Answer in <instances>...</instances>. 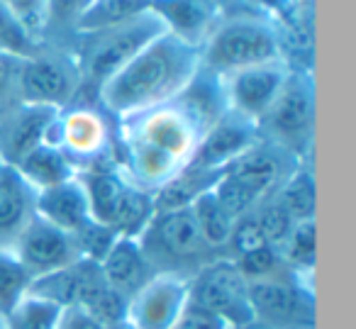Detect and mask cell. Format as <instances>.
<instances>
[{"instance_id":"obj_1","label":"cell","mask_w":356,"mask_h":329,"mask_svg":"<svg viewBox=\"0 0 356 329\" xmlns=\"http://www.w3.org/2000/svg\"><path fill=\"white\" fill-rule=\"evenodd\" d=\"M198 71L200 47L163 32L100 86V105L120 120L137 118L173 103Z\"/></svg>"},{"instance_id":"obj_2","label":"cell","mask_w":356,"mask_h":329,"mask_svg":"<svg viewBox=\"0 0 356 329\" xmlns=\"http://www.w3.org/2000/svg\"><path fill=\"white\" fill-rule=\"evenodd\" d=\"M273 61H281L276 25L252 13L220 20L200 47V66L218 76Z\"/></svg>"},{"instance_id":"obj_3","label":"cell","mask_w":356,"mask_h":329,"mask_svg":"<svg viewBox=\"0 0 356 329\" xmlns=\"http://www.w3.org/2000/svg\"><path fill=\"white\" fill-rule=\"evenodd\" d=\"M315 125V88L310 71H288L271 108L257 122L259 137L300 159L310 152Z\"/></svg>"},{"instance_id":"obj_4","label":"cell","mask_w":356,"mask_h":329,"mask_svg":"<svg viewBox=\"0 0 356 329\" xmlns=\"http://www.w3.org/2000/svg\"><path fill=\"white\" fill-rule=\"evenodd\" d=\"M278 154L281 149H276L273 144L259 142L249 152H244L237 161L229 163L218 178L213 193L234 220L254 212L268 193L281 186L283 166Z\"/></svg>"},{"instance_id":"obj_5","label":"cell","mask_w":356,"mask_h":329,"mask_svg":"<svg viewBox=\"0 0 356 329\" xmlns=\"http://www.w3.org/2000/svg\"><path fill=\"white\" fill-rule=\"evenodd\" d=\"M166 27L152 10L122 22V25L108 27L88 35V47L81 51V74L83 81L100 88L110 81L122 66H127L149 42L163 35Z\"/></svg>"},{"instance_id":"obj_6","label":"cell","mask_w":356,"mask_h":329,"mask_svg":"<svg viewBox=\"0 0 356 329\" xmlns=\"http://www.w3.org/2000/svg\"><path fill=\"white\" fill-rule=\"evenodd\" d=\"M188 300L229 329H247L257 322L249 300V280L232 259L210 261L188 275Z\"/></svg>"},{"instance_id":"obj_7","label":"cell","mask_w":356,"mask_h":329,"mask_svg":"<svg viewBox=\"0 0 356 329\" xmlns=\"http://www.w3.org/2000/svg\"><path fill=\"white\" fill-rule=\"evenodd\" d=\"M122 134L161 149L163 154L176 159L181 166L188 163L200 137H203L198 125L176 103L161 105V108H154L149 113L137 115V118L122 120Z\"/></svg>"},{"instance_id":"obj_8","label":"cell","mask_w":356,"mask_h":329,"mask_svg":"<svg viewBox=\"0 0 356 329\" xmlns=\"http://www.w3.org/2000/svg\"><path fill=\"white\" fill-rule=\"evenodd\" d=\"M186 305L188 275L159 271L127 300L124 322L129 329H171Z\"/></svg>"},{"instance_id":"obj_9","label":"cell","mask_w":356,"mask_h":329,"mask_svg":"<svg viewBox=\"0 0 356 329\" xmlns=\"http://www.w3.org/2000/svg\"><path fill=\"white\" fill-rule=\"evenodd\" d=\"M13 251H15L22 268L30 273L32 283L83 259L79 251V244H76V239L69 232L49 225V222L37 215L32 217L30 225L17 236Z\"/></svg>"},{"instance_id":"obj_10","label":"cell","mask_w":356,"mask_h":329,"mask_svg":"<svg viewBox=\"0 0 356 329\" xmlns=\"http://www.w3.org/2000/svg\"><path fill=\"white\" fill-rule=\"evenodd\" d=\"M249 300L257 322L271 327H300L312 324V288L296 278V283L278 278V273L268 278L249 280Z\"/></svg>"},{"instance_id":"obj_11","label":"cell","mask_w":356,"mask_h":329,"mask_svg":"<svg viewBox=\"0 0 356 329\" xmlns=\"http://www.w3.org/2000/svg\"><path fill=\"white\" fill-rule=\"evenodd\" d=\"M49 144L59 147L74 163H86V168L103 161L110 147V129L103 113L93 108L61 110L49 134ZM79 168V166H76Z\"/></svg>"},{"instance_id":"obj_12","label":"cell","mask_w":356,"mask_h":329,"mask_svg":"<svg viewBox=\"0 0 356 329\" xmlns=\"http://www.w3.org/2000/svg\"><path fill=\"white\" fill-rule=\"evenodd\" d=\"M144 254L149 264L154 261H193L208 249V244L200 236V230L195 225V217L191 207L184 210H163L154 212L152 222L139 236Z\"/></svg>"},{"instance_id":"obj_13","label":"cell","mask_w":356,"mask_h":329,"mask_svg":"<svg viewBox=\"0 0 356 329\" xmlns=\"http://www.w3.org/2000/svg\"><path fill=\"white\" fill-rule=\"evenodd\" d=\"M286 76L288 69L283 66V61L252 66V69H242L229 76H222L227 110L257 125L264 118V113L271 108Z\"/></svg>"},{"instance_id":"obj_14","label":"cell","mask_w":356,"mask_h":329,"mask_svg":"<svg viewBox=\"0 0 356 329\" xmlns=\"http://www.w3.org/2000/svg\"><path fill=\"white\" fill-rule=\"evenodd\" d=\"M259 142L261 137H259L257 125L227 110L218 122L203 132L186 166L198 168V171H225L229 163L237 161L244 152H249Z\"/></svg>"},{"instance_id":"obj_15","label":"cell","mask_w":356,"mask_h":329,"mask_svg":"<svg viewBox=\"0 0 356 329\" xmlns=\"http://www.w3.org/2000/svg\"><path fill=\"white\" fill-rule=\"evenodd\" d=\"M76 88H79V76L69 61L40 54L25 59L20 74L22 103L64 110V105H69L76 95Z\"/></svg>"},{"instance_id":"obj_16","label":"cell","mask_w":356,"mask_h":329,"mask_svg":"<svg viewBox=\"0 0 356 329\" xmlns=\"http://www.w3.org/2000/svg\"><path fill=\"white\" fill-rule=\"evenodd\" d=\"M59 108L22 103L15 113L0 122V161L15 166L35 147L49 142L51 127L59 118Z\"/></svg>"},{"instance_id":"obj_17","label":"cell","mask_w":356,"mask_h":329,"mask_svg":"<svg viewBox=\"0 0 356 329\" xmlns=\"http://www.w3.org/2000/svg\"><path fill=\"white\" fill-rule=\"evenodd\" d=\"M149 10L163 22L168 35L193 47H203L222 20V10L215 0H152Z\"/></svg>"},{"instance_id":"obj_18","label":"cell","mask_w":356,"mask_h":329,"mask_svg":"<svg viewBox=\"0 0 356 329\" xmlns=\"http://www.w3.org/2000/svg\"><path fill=\"white\" fill-rule=\"evenodd\" d=\"M37 191L15 166L0 161V249H13L35 210Z\"/></svg>"},{"instance_id":"obj_19","label":"cell","mask_w":356,"mask_h":329,"mask_svg":"<svg viewBox=\"0 0 356 329\" xmlns=\"http://www.w3.org/2000/svg\"><path fill=\"white\" fill-rule=\"evenodd\" d=\"M98 266L110 288L122 295L124 300L132 298L154 275V266L149 264L142 244L132 236H118Z\"/></svg>"},{"instance_id":"obj_20","label":"cell","mask_w":356,"mask_h":329,"mask_svg":"<svg viewBox=\"0 0 356 329\" xmlns=\"http://www.w3.org/2000/svg\"><path fill=\"white\" fill-rule=\"evenodd\" d=\"M35 210L37 217L69 232L71 236L79 234L93 220L88 207V195H86V188L79 176L37 193Z\"/></svg>"},{"instance_id":"obj_21","label":"cell","mask_w":356,"mask_h":329,"mask_svg":"<svg viewBox=\"0 0 356 329\" xmlns=\"http://www.w3.org/2000/svg\"><path fill=\"white\" fill-rule=\"evenodd\" d=\"M15 168L37 193L79 176V168L69 161V157L49 142L40 144L30 154H25L15 163Z\"/></svg>"},{"instance_id":"obj_22","label":"cell","mask_w":356,"mask_h":329,"mask_svg":"<svg viewBox=\"0 0 356 329\" xmlns=\"http://www.w3.org/2000/svg\"><path fill=\"white\" fill-rule=\"evenodd\" d=\"M222 171H198V168L184 166L171 181H166L154 193V210H184L191 207L203 193L213 191Z\"/></svg>"},{"instance_id":"obj_23","label":"cell","mask_w":356,"mask_h":329,"mask_svg":"<svg viewBox=\"0 0 356 329\" xmlns=\"http://www.w3.org/2000/svg\"><path fill=\"white\" fill-rule=\"evenodd\" d=\"M276 202L293 222L315 220V178L310 166H298L281 181Z\"/></svg>"},{"instance_id":"obj_24","label":"cell","mask_w":356,"mask_h":329,"mask_svg":"<svg viewBox=\"0 0 356 329\" xmlns=\"http://www.w3.org/2000/svg\"><path fill=\"white\" fill-rule=\"evenodd\" d=\"M278 256L288 268H293L298 280L305 278V283H310L315 271V220L296 222L278 246Z\"/></svg>"},{"instance_id":"obj_25","label":"cell","mask_w":356,"mask_h":329,"mask_svg":"<svg viewBox=\"0 0 356 329\" xmlns=\"http://www.w3.org/2000/svg\"><path fill=\"white\" fill-rule=\"evenodd\" d=\"M149 6L152 0H93V6L79 17L76 25L83 35H93L142 15L149 10Z\"/></svg>"},{"instance_id":"obj_26","label":"cell","mask_w":356,"mask_h":329,"mask_svg":"<svg viewBox=\"0 0 356 329\" xmlns=\"http://www.w3.org/2000/svg\"><path fill=\"white\" fill-rule=\"evenodd\" d=\"M191 212L195 217V225L200 230V236L208 244V249H218V246H227L229 234H232L234 217L220 205L213 191L203 193L198 200L191 205Z\"/></svg>"},{"instance_id":"obj_27","label":"cell","mask_w":356,"mask_h":329,"mask_svg":"<svg viewBox=\"0 0 356 329\" xmlns=\"http://www.w3.org/2000/svg\"><path fill=\"white\" fill-rule=\"evenodd\" d=\"M3 319L6 329H59L61 307L51 300L27 293Z\"/></svg>"},{"instance_id":"obj_28","label":"cell","mask_w":356,"mask_h":329,"mask_svg":"<svg viewBox=\"0 0 356 329\" xmlns=\"http://www.w3.org/2000/svg\"><path fill=\"white\" fill-rule=\"evenodd\" d=\"M32 288V278L13 249H0V314L6 317Z\"/></svg>"},{"instance_id":"obj_29","label":"cell","mask_w":356,"mask_h":329,"mask_svg":"<svg viewBox=\"0 0 356 329\" xmlns=\"http://www.w3.org/2000/svg\"><path fill=\"white\" fill-rule=\"evenodd\" d=\"M0 51L17 59H32L37 54V40L27 35L25 27L3 3H0Z\"/></svg>"},{"instance_id":"obj_30","label":"cell","mask_w":356,"mask_h":329,"mask_svg":"<svg viewBox=\"0 0 356 329\" xmlns=\"http://www.w3.org/2000/svg\"><path fill=\"white\" fill-rule=\"evenodd\" d=\"M30 37H40L49 25V0H0Z\"/></svg>"},{"instance_id":"obj_31","label":"cell","mask_w":356,"mask_h":329,"mask_svg":"<svg viewBox=\"0 0 356 329\" xmlns=\"http://www.w3.org/2000/svg\"><path fill=\"white\" fill-rule=\"evenodd\" d=\"M227 246H232V251L237 256H244V254H252V251H259V249H266L271 246L264 236L261 227H259L257 217L249 212V215L239 217L232 227V234H229V241Z\"/></svg>"},{"instance_id":"obj_32","label":"cell","mask_w":356,"mask_h":329,"mask_svg":"<svg viewBox=\"0 0 356 329\" xmlns=\"http://www.w3.org/2000/svg\"><path fill=\"white\" fill-rule=\"evenodd\" d=\"M252 215L257 217V222H259V227H261L264 236H266V241L276 251H278V246L283 244V239L288 236L291 227L296 225V222H293L291 217L286 215V210H283V207L278 205L276 200H271L268 205H264L261 210L252 212Z\"/></svg>"},{"instance_id":"obj_33","label":"cell","mask_w":356,"mask_h":329,"mask_svg":"<svg viewBox=\"0 0 356 329\" xmlns=\"http://www.w3.org/2000/svg\"><path fill=\"white\" fill-rule=\"evenodd\" d=\"M237 264V268L242 271V275L247 280H259V278H268V275L278 273V264H281V256L273 246L266 249L252 251V254H244L232 259Z\"/></svg>"},{"instance_id":"obj_34","label":"cell","mask_w":356,"mask_h":329,"mask_svg":"<svg viewBox=\"0 0 356 329\" xmlns=\"http://www.w3.org/2000/svg\"><path fill=\"white\" fill-rule=\"evenodd\" d=\"M171 329H229L220 322L215 314H210L208 310L198 307L195 303H191L184 307V312L178 314V319L171 324Z\"/></svg>"},{"instance_id":"obj_35","label":"cell","mask_w":356,"mask_h":329,"mask_svg":"<svg viewBox=\"0 0 356 329\" xmlns=\"http://www.w3.org/2000/svg\"><path fill=\"white\" fill-rule=\"evenodd\" d=\"M298 6V0H242V8H247L252 15L264 17L268 22H278Z\"/></svg>"},{"instance_id":"obj_36","label":"cell","mask_w":356,"mask_h":329,"mask_svg":"<svg viewBox=\"0 0 356 329\" xmlns=\"http://www.w3.org/2000/svg\"><path fill=\"white\" fill-rule=\"evenodd\" d=\"M59 329H105L103 322L88 314L81 307H64L61 310Z\"/></svg>"},{"instance_id":"obj_37","label":"cell","mask_w":356,"mask_h":329,"mask_svg":"<svg viewBox=\"0 0 356 329\" xmlns=\"http://www.w3.org/2000/svg\"><path fill=\"white\" fill-rule=\"evenodd\" d=\"M90 6H93V0H49V20L51 17H66V20L79 22V17Z\"/></svg>"},{"instance_id":"obj_38","label":"cell","mask_w":356,"mask_h":329,"mask_svg":"<svg viewBox=\"0 0 356 329\" xmlns=\"http://www.w3.org/2000/svg\"><path fill=\"white\" fill-rule=\"evenodd\" d=\"M215 3H218L222 13L229 10V8H239V6H242V0H215Z\"/></svg>"},{"instance_id":"obj_39","label":"cell","mask_w":356,"mask_h":329,"mask_svg":"<svg viewBox=\"0 0 356 329\" xmlns=\"http://www.w3.org/2000/svg\"><path fill=\"white\" fill-rule=\"evenodd\" d=\"M0 329H6V319H3V314H0Z\"/></svg>"},{"instance_id":"obj_40","label":"cell","mask_w":356,"mask_h":329,"mask_svg":"<svg viewBox=\"0 0 356 329\" xmlns=\"http://www.w3.org/2000/svg\"><path fill=\"white\" fill-rule=\"evenodd\" d=\"M298 3H310V0H298Z\"/></svg>"}]
</instances>
